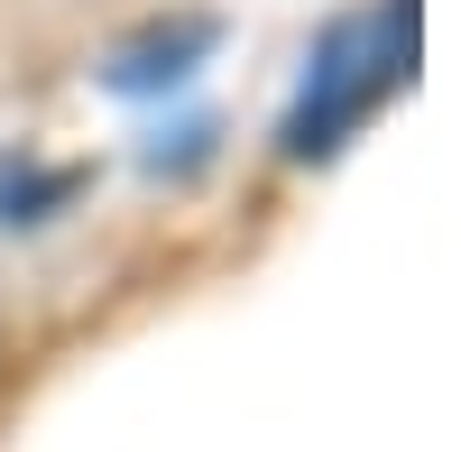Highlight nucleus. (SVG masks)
<instances>
[{
	"mask_svg": "<svg viewBox=\"0 0 461 452\" xmlns=\"http://www.w3.org/2000/svg\"><path fill=\"white\" fill-rule=\"evenodd\" d=\"M212 47H221V19H212V10H185V19L139 28L130 47L102 65V84H111V93H130V102L176 93V84H194V74H203V56H212Z\"/></svg>",
	"mask_w": 461,
	"mask_h": 452,
	"instance_id": "obj_2",
	"label": "nucleus"
},
{
	"mask_svg": "<svg viewBox=\"0 0 461 452\" xmlns=\"http://www.w3.org/2000/svg\"><path fill=\"white\" fill-rule=\"evenodd\" d=\"M415 74V0H378V10H341L314 56H304V93L286 111V158L295 167H323L351 148V130L369 121L378 102Z\"/></svg>",
	"mask_w": 461,
	"mask_h": 452,
	"instance_id": "obj_1",
	"label": "nucleus"
},
{
	"mask_svg": "<svg viewBox=\"0 0 461 452\" xmlns=\"http://www.w3.org/2000/svg\"><path fill=\"white\" fill-rule=\"evenodd\" d=\"M74 194H84V167H28V158L0 167V221H10V231H37V221H56Z\"/></svg>",
	"mask_w": 461,
	"mask_h": 452,
	"instance_id": "obj_3",
	"label": "nucleus"
}]
</instances>
